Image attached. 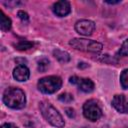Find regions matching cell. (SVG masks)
Segmentation results:
<instances>
[{
	"mask_svg": "<svg viewBox=\"0 0 128 128\" xmlns=\"http://www.w3.org/2000/svg\"><path fill=\"white\" fill-rule=\"evenodd\" d=\"M0 28L2 31H8L11 28V19L7 17L3 11H0Z\"/></svg>",
	"mask_w": 128,
	"mask_h": 128,
	"instance_id": "obj_11",
	"label": "cell"
},
{
	"mask_svg": "<svg viewBox=\"0 0 128 128\" xmlns=\"http://www.w3.org/2000/svg\"><path fill=\"white\" fill-rule=\"evenodd\" d=\"M106 3H108V4H118V3H120V1H106Z\"/></svg>",
	"mask_w": 128,
	"mask_h": 128,
	"instance_id": "obj_21",
	"label": "cell"
},
{
	"mask_svg": "<svg viewBox=\"0 0 128 128\" xmlns=\"http://www.w3.org/2000/svg\"><path fill=\"white\" fill-rule=\"evenodd\" d=\"M75 30L77 33L84 35V36H89L93 33L95 30V24L91 20H79L75 24Z\"/></svg>",
	"mask_w": 128,
	"mask_h": 128,
	"instance_id": "obj_7",
	"label": "cell"
},
{
	"mask_svg": "<svg viewBox=\"0 0 128 128\" xmlns=\"http://www.w3.org/2000/svg\"><path fill=\"white\" fill-rule=\"evenodd\" d=\"M29 76H30L29 69L25 65H18L13 70V77L17 81H20V82L26 81V80H28Z\"/></svg>",
	"mask_w": 128,
	"mask_h": 128,
	"instance_id": "obj_10",
	"label": "cell"
},
{
	"mask_svg": "<svg viewBox=\"0 0 128 128\" xmlns=\"http://www.w3.org/2000/svg\"><path fill=\"white\" fill-rule=\"evenodd\" d=\"M69 44L74 47L77 50H81L84 52H92V53H98L102 50V44L94 41V40H88L84 38H74L70 40Z\"/></svg>",
	"mask_w": 128,
	"mask_h": 128,
	"instance_id": "obj_3",
	"label": "cell"
},
{
	"mask_svg": "<svg viewBox=\"0 0 128 128\" xmlns=\"http://www.w3.org/2000/svg\"><path fill=\"white\" fill-rule=\"evenodd\" d=\"M53 55L61 63H67V62L70 61V55L67 52H65V51L56 49V50L53 51Z\"/></svg>",
	"mask_w": 128,
	"mask_h": 128,
	"instance_id": "obj_12",
	"label": "cell"
},
{
	"mask_svg": "<svg viewBox=\"0 0 128 128\" xmlns=\"http://www.w3.org/2000/svg\"><path fill=\"white\" fill-rule=\"evenodd\" d=\"M18 17L22 20V21H28L29 17H28V14L24 11H18Z\"/></svg>",
	"mask_w": 128,
	"mask_h": 128,
	"instance_id": "obj_18",
	"label": "cell"
},
{
	"mask_svg": "<svg viewBox=\"0 0 128 128\" xmlns=\"http://www.w3.org/2000/svg\"><path fill=\"white\" fill-rule=\"evenodd\" d=\"M3 102L12 109H21L25 106L26 97L21 89L16 87H9L4 91Z\"/></svg>",
	"mask_w": 128,
	"mask_h": 128,
	"instance_id": "obj_1",
	"label": "cell"
},
{
	"mask_svg": "<svg viewBox=\"0 0 128 128\" xmlns=\"http://www.w3.org/2000/svg\"><path fill=\"white\" fill-rule=\"evenodd\" d=\"M52 10L57 16L64 17L71 12V6H70V3L68 1L61 0V1H57L53 4Z\"/></svg>",
	"mask_w": 128,
	"mask_h": 128,
	"instance_id": "obj_8",
	"label": "cell"
},
{
	"mask_svg": "<svg viewBox=\"0 0 128 128\" xmlns=\"http://www.w3.org/2000/svg\"><path fill=\"white\" fill-rule=\"evenodd\" d=\"M14 47L17 50H27V49L33 47V42H30L27 40H20L19 42L14 44Z\"/></svg>",
	"mask_w": 128,
	"mask_h": 128,
	"instance_id": "obj_13",
	"label": "cell"
},
{
	"mask_svg": "<svg viewBox=\"0 0 128 128\" xmlns=\"http://www.w3.org/2000/svg\"><path fill=\"white\" fill-rule=\"evenodd\" d=\"M48 66H49V60L47 58H41L40 60H38V70L40 72L46 71Z\"/></svg>",
	"mask_w": 128,
	"mask_h": 128,
	"instance_id": "obj_15",
	"label": "cell"
},
{
	"mask_svg": "<svg viewBox=\"0 0 128 128\" xmlns=\"http://www.w3.org/2000/svg\"><path fill=\"white\" fill-rule=\"evenodd\" d=\"M112 106L120 113L128 112V101L124 95H115L112 99Z\"/></svg>",
	"mask_w": 128,
	"mask_h": 128,
	"instance_id": "obj_9",
	"label": "cell"
},
{
	"mask_svg": "<svg viewBox=\"0 0 128 128\" xmlns=\"http://www.w3.org/2000/svg\"><path fill=\"white\" fill-rule=\"evenodd\" d=\"M120 83L124 89H128V69H125L120 75Z\"/></svg>",
	"mask_w": 128,
	"mask_h": 128,
	"instance_id": "obj_14",
	"label": "cell"
},
{
	"mask_svg": "<svg viewBox=\"0 0 128 128\" xmlns=\"http://www.w3.org/2000/svg\"><path fill=\"white\" fill-rule=\"evenodd\" d=\"M58 99L61 101V102H64V103H69L71 101H73V96L69 93H63L61 95H59Z\"/></svg>",
	"mask_w": 128,
	"mask_h": 128,
	"instance_id": "obj_17",
	"label": "cell"
},
{
	"mask_svg": "<svg viewBox=\"0 0 128 128\" xmlns=\"http://www.w3.org/2000/svg\"><path fill=\"white\" fill-rule=\"evenodd\" d=\"M40 110L44 118L53 126L62 128L65 123L61 116V114L48 102H41L40 103Z\"/></svg>",
	"mask_w": 128,
	"mask_h": 128,
	"instance_id": "obj_2",
	"label": "cell"
},
{
	"mask_svg": "<svg viewBox=\"0 0 128 128\" xmlns=\"http://www.w3.org/2000/svg\"><path fill=\"white\" fill-rule=\"evenodd\" d=\"M118 55L120 56H128V38L122 43L119 51H118Z\"/></svg>",
	"mask_w": 128,
	"mask_h": 128,
	"instance_id": "obj_16",
	"label": "cell"
},
{
	"mask_svg": "<svg viewBox=\"0 0 128 128\" xmlns=\"http://www.w3.org/2000/svg\"><path fill=\"white\" fill-rule=\"evenodd\" d=\"M70 83L76 85L81 91L89 93L92 92L94 90V83L92 80L88 79V78H81V77H77V76H72L69 79Z\"/></svg>",
	"mask_w": 128,
	"mask_h": 128,
	"instance_id": "obj_6",
	"label": "cell"
},
{
	"mask_svg": "<svg viewBox=\"0 0 128 128\" xmlns=\"http://www.w3.org/2000/svg\"><path fill=\"white\" fill-rule=\"evenodd\" d=\"M1 128H18L16 125H14L13 123H5L1 126Z\"/></svg>",
	"mask_w": 128,
	"mask_h": 128,
	"instance_id": "obj_20",
	"label": "cell"
},
{
	"mask_svg": "<svg viewBox=\"0 0 128 128\" xmlns=\"http://www.w3.org/2000/svg\"><path fill=\"white\" fill-rule=\"evenodd\" d=\"M66 114L70 117V118H73L74 116H75V113H74V110L72 109V108H66Z\"/></svg>",
	"mask_w": 128,
	"mask_h": 128,
	"instance_id": "obj_19",
	"label": "cell"
},
{
	"mask_svg": "<svg viewBox=\"0 0 128 128\" xmlns=\"http://www.w3.org/2000/svg\"><path fill=\"white\" fill-rule=\"evenodd\" d=\"M83 114L86 119L97 121L102 115V110L95 100H88L83 105Z\"/></svg>",
	"mask_w": 128,
	"mask_h": 128,
	"instance_id": "obj_5",
	"label": "cell"
},
{
	"mask_svg": "<svg viewBox=\"0 0 128 128\" xmlns=\"http://www.w3.org/2000/svg\"><path fill=\"white\" fill-rule=\"evenodd\" d=\"M62 80L58 76H47L38 81V89L44 94H52L60 89Z\"/></svg>",
	"mask_w": 128,
	"mask_h": 128,
	"instance_id": "obj_4",
	"label": "cell"
}]
</instances>
